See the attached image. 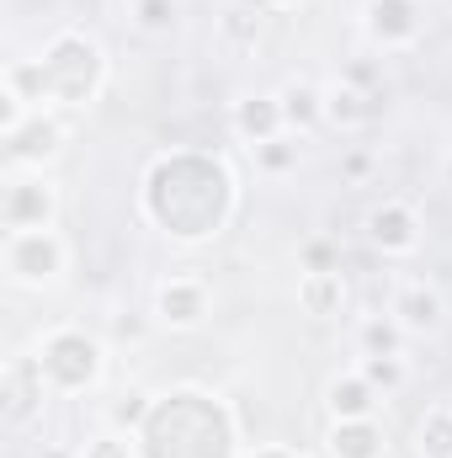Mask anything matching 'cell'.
Segmentation results:
<instances>
[{
  "instance_id": "obj_3",
  "label": "cell",
  "mask_w": 452,
  "mask_h": 458,
  "mask_svg": "<svg viewBox=\"0 0 452 458\" xmlns=\"http://www.w3.org/2000/svg\"><path fill=\"white\" fill-rule=\"evenodd\" d=\"M38 59H43V75H48L54 113L59 107H91L102 97V86H107V54H102V43L86 38V32H75V27L54 32Z\"/></svg>"
},
{
  "instance_id": "obj_29",
  "label": "cell",
  "mask_w": 452,
  "mask_h": 458,
  "mask_svg": "<svg viewBox=\"0 0 452 458\" xmlns=\"http://www.w3.org/2000/svg\"><path fill=\"white\" fill-rule=\"evenodd\" d=\"M372 165H378L372 149H346V155H340V176H346V182H367Z\"/></svg>"
},
{
  "instance_id": "obj_31",
  "label": "cell",
  "mask_w": 452,
  "mask_h": 458,
  "mask_svg": "<svg viewBox=\"0 0 452 458\" xmlns=\"http://www.w3.org/2000/svg\"><path fill=\"white\" fill-rule=\"evenodd\" d=\"M250 458H304V454H288V448H261V454H250Z\"/></svg>"
},
{
  "instance_id": "obj_23",
  "label": "cell",
  "mask_w": 452,
  "mask_h": 458,
  "mask_svg": "<svg viewBox=\"0 0 452 458\" xmlns=\"http://www.w3.org/2000/svg\"><path fill=\"white\" fill-rule=\"evenodd\" d=\"M128 21L149 38H165L181 21V0H128Z\"/></svg>"
},
{
  "instance_id": "obj_20",
  "label": "cell",
  "mask_w": 452,
  "mask_h": 458,
  "mask_svg": "<svg viewBox=\"0 0 452 458\" xmlns=\"http://www.w3.org/2000/svg\"><path fill=\"white\" fill-rule=\"evenodd\" d=\"M149 416H155V394H149V389H138V384L117 389L113 400H107V411H102L107 432H128V437H138Z\"/></svg>"
},
{
  "instance_id": "obj_18",
  "label": "cell",
  "mask_w": 452,
  "mask_h": 458,
  "mask_svg": "<svg viewBox=\"0 0 452 458\" xmlns=\"http://www.w3.org/2000/svg\"><path fill=\"white\" fill-rule=\"evenodd\" d=\"M277 102H282V123L293 133H309L325 123V86H314V81H288L277 91Z\"/></svg>"
},
{
  "instance_id": "obj_15",
  "label": "cell",
  "mask_w": 452,
  "mask_h": 458,
  "mask_svg": "<svg viewBox=\"0 0 452 458\" xmlns=\"http://www.w3.org/2000/svg\"><path fill=\"white\" fill-rule=\"evenodd\" d=\"M378 91H362V86H351V81H336V86H325V123L331 128H367L372 117H378Z\"/></svg>"
},
{
  "instance_id": "obj_4",
  "label": "cell",
  "mask_w": 452,
  "mask_h": 458,
  "mask_svg": "<svg viewBox=\"0 0 452 458\" xmlns=\"http://www.w3.org/2000/svg\"><path fill=\"white\" fill-rule=\"evenodd\" d=\"M38 368L48 378V394H86L102 384L107 368V346L102 336H91L86 326H54L38 336Z\"/></svg>"
},
{
  "instance_id": "obj_14",
  "label": "cell",
  "mask_w": 452,
  "mask_h": 458,
  "mask_svg": "<svg viewBox=\"0 0 452 458\" xmlns=\"http://www.w3.org/2000/svg\"><path fill=\"white\" fill-rule=\"evenodd\" d=\"M229 128H234L245 144H266V139L288 133L282 102H277V97H239V102L229 107Z\"/></svg>"
},
{
  "instance_id": "obj_21",
  "label": "cell",
  "mask_w": 452,
  "mask_h": 458,
  "mask_svg": "<svg viewBox=\"0 0 452 458\" xmlns=\"http://www.w3.org/2000/svg\"><path fill=\"white\" fill-rule=\"evenodd\" d=\"M415 458H452V405H431L415 421Z\"/></svg>"
},
{
  "instance_id": "obj_16",
  "label": "cell",
  "mask_w": 452,
  "mask_h": 458,
  "mask_svg": "<svg viewBox=\"0 0 452 458\" xmlns=\"http://www.w3.org/2000/svg\"><path fill=\"white\" fill-rule=\"evenodd\" d=\"M325 454L331 458H383L389 454V443H383L378 416H367V421H331V432H325Z\"/></svg>"
},
{
  "instance_id": "obj_19",
  "label": "cell",
  "mask_w": 452,
  "mask_h": 458,
  "mask_svg": "<svg viewBox=\"0 0 452 458\" xmlns=\"http://www.w3.org/2000/svg\"><path fill=\"white\" fill-rule=\"evenodd\" d=\"M0 91H11V97H16L21 107H32V113H54L43 59H11V64H5V81H0Z\"/></svg>"
},
{
  "instance_id": "obj_7",
  "label": "cell",
  "mask_w": 452,
  "mask_h": 458,
  "mask_svg": "<svg viewBox=\"0 0 452 458\" xmlns=\"http://www.w3.org/2000/svg\"><path fill=\"white\" fill-rule=\"evenodd\" d=\"M0 139H5V165L11 171H43L64 149V117L59 113H27L11 133H0Z\"/></svg>"
},
{
  "instance_id": "obj_22",
  "label": "cell",
  "mask_w": 452,
  "mask_h": 458,
  "mask_svg": "<svg viewBox=\"0 0 452 458\" xmlns=\"http://www.w3.org/2000/svg\"><path fill=\"white\" fill-rule=\"evenodd\" d=\"M356 346H362V357H399L405 326H399L394 315H367V320L356 326Z\"/></svg>"
},
{
  "instance_id": "obj_10",
  "label": "cell",
  "mask_w": 452,
  "mask_h": 458,
  "mask_svg": "<svg viewBox=\"0 0 452 458\" xmlns=\"http://www.w3.org/2000/svg\"><path fill=\"white\" fill-rule=\"evenodd\" d=\"M54 187L43 182V171H27V176H11L5 182V198H0V225L5 229H54Z\"/></svg>"
},
{
  "instance_id": "obj_9",
  "label": "cell",
  "mask_w": 452,
  "mask_h": 458,
  "mask_svg": "<svg viewBox=\"0 0 452 458\" xmlns=\"http://www.w3.org/2000/svg\"><path fill=\"white\" fill-rule=\"evenodd\" d=\"M421 240H426V225H421L415 203H405V198H383V203L367 214V245L383 250V256H394V261L415 256Z\"/></svg>"
},
{
  "instance_id": "obj_33",
  "label": "cell",
  "mask_w": 452,
  "mask_h": 458,
  "mask_svg": "<svg viewBox=\"0 0 452 458\" xmlns=\"http://www.w3.org/2000/svg\"><path fill=\"white\" fill-rule=\"evenodd\" d=\"M442 171H448V182H452V155H448V160H442Z\"/></svg>"
},
{
  "instance_id": "obj_5",
  "label": "cell",
  "mask_w": 452,
  "mask_h": 458,
  "mask_svg": "<svg viewBox=\"0 0 452 458\" xmlns=\"http://www.w3.org/2000/svg\"><path fill=\"white\" fill-rule=\"evenodd\" d=\"M0 267L16 288H54L70 272V245L59 229H5Z\"/></svg>"
},
{
  "instance_id": "obj_12",
  "label": "cell",
  "mask_w": 452,
  "mask_h": 458,
  "mask_svg": "<svg viewBox=\"0 0 452 458\" xmlns=\"http://www.w3.org/2000/svg\"><path fill=\"white\" fill-rule=\"evenodd\" d=\"M389 315L405 326V336H431V331L442 326L448 304H442V293H437L426 277H399L394 293H389Z\"/></svg>"
},
{
  "instance_id": "obj_24",
  "label": "cell",
  "mask_w": 452,
  "mask_h": 458,
  "mask_svg": "<svg viewBox=\"0 0 452 458\" xmlns=\"http://www.w3.org/2000/svg\"><path fill=\"white\" fill-rule=\"evenodd\" d=\"M298 160H304V149H298V133L293 128L277 133V139H266V144H255V165L266 176H288V171H298Z\"/></svg>"
},
{
  "instance_id": "obj_6",
  "label": "cell",
  "mask_w": 452,
  "mask_h": 458,
  "mask_svg": "<svg viewBox=\"0 0 452 458\" xmlns=\"http://www.w3.org/2000/svg\"><path fill=\"white\" fill-rule=\"evenodd\" d=\"M362 32L383 54H405L426 38V0H367L362 5Z\"/></svg>"
},
{
  "instance_id": "obj_25",
  "label": "cell",
  "mask_w": 452,
  "mask_h": 458,
  "mask_svg": "<svg viewBox=\"0 0 452 458\" xmlns=\"http://www.w3.org/2000/svg\"><path fill=\"white\" fill-rule=\"evenodd\" d=\"M219 38H224L229 48H255L261 43V11L255 5H229L224 16H219Z\"/></svg>"
},
{
  "instance_id": "obj_26",
  "label": "cell",
  "mask_w": 452,
  "mask_h": 458,
  "mask_svg": "<svg viewBox=\"0 0 452 458\" xmlns=\"http://www.w3.org/2000/svg\"><path fill=\"white\" fill-rule=\"evenodd\" d=\"M356 373L378 389V394H394L405 384V362L399 357H356Z\"/></svg>"
},
{
  "instance_id": "obj_28",
  "label": "cell",
  "mask_w": 452,
  "mask_h": 458,
  "mask_svg": "<svg viewBox=\"0 0 452 458\" xmlns=\"http://www.w3.org/2000/svg\"><path fill=\"white\" fill-rule=\"evenodd\" d=\"M298 267H304V272H340V245L336 240H304Z\"/></svg>"
},
{
  "instance_id": "obj_13",
  "label": "cell",
  "mask_w": 452,
  "mask_h": 458,
  "mask_svg": "<svg viewBox=\"0 0 452 458\" xmlns=\"http://www.w3.org/2000/svg\"><path fill=\"white\" fill-rule=\"evenodd\" d=\"M378 405H383V394H378L356 368L325 384V411H331V421H367V416H378Z\"/></svg>"
},
{
  "instance_id": "obj_17",
  "label": "cell",
  "mask_w": 452,
  "mask_h": 458,
  "mask_svg": "<svg viewBox=\"0 0 452 458\" xmlns=\"http://www.w3.org/2000/svg\"><path fill=\"white\" fill-rule=\"evenodd\" d=\"M298 310L309 320H331L346 310V277L340 272H298Z\"/></svg>"
},
{
  "instance_id": "obj_32",
  "label": "cell",
  "mask_w": 452,
  "mask_h": 458,
  "mask_svg": "<svg viewBox=\"0 0 452 458\" xmlns=\"http://www.w3.org/2000/svg\"><path fill=\"white\" fill-rule=\"evenodd\" d=\"M43 458H80V454H64V448H48Z\"/></svg>"
},
{
  "instance_id": "obj_27",
  "label": "cell",
  "mask_w": 452,
  "mask_h": 458,
  "mask_svg": "<svg viewBox=\"0 0 452 458\" xmlns=\"http://www.w3.org/2000/svg\"><path fill=\"white\" fill-rule=\"evenodd\" d=\"M80 458H138V443H133L128 432H96V437L80 448Z\"/></svg>"
},
{
  "instance_id": "obj_30",
  "label": "cell",
  "mask_w": 452,
  "mask_h": 458,
  "mask_svg": "<svg viewBox=\"0 0 452 458\" xmlns=\"http://www.w3.org/2000/svg\"><path fill=\"white\" fill-rule=\"evenodd\" d=\"M245 5H255V11H288V5H298V0H245Z\"/></svg>"
},
{
  "instance_id": "obj_1",
  "label": "cell",
  "mask_w": 452,
  "mask_h": 458,
  "mask_svg": "<svg viewBox=\"0 0 452 458\" xmlns=\"http://www.w3.org/2000/svg\"><path fill=\"white\" fill-rule=\"evenodd\" d=\"M234 214V176L208 149H171L144 171V219L171 240H213Z\"/></svg>"
},
{
  "instance_id": "obj_8",
  "label": "cell",
  "mask_w": 452,
  "mask_h": 458,
  "mask_svg": "<svg viewBox=\"0 0 452 458\" xmlns=\"http://www.w3.org/2000/svg\"><path fill=\"white\" fill-rule=\"evenodd\" d=\"M43 394H48V378H43L38 357H32V352H16V357L5 362V373H0V421H5L11 432H21V427L43 411Z\"/></svg>"
},
{
  "instance_id": "obj_11",
  "label": "cell",
  "mask_w": 452,
  "mask_h": 458,
  "mask_svg": "<svg viewBox=\"0 0 452 458\" xmlns=\"http://www.w3.org/2000/svg\"><path fill=\"white\" fill-rule=\"evenodd\" d=\"M208 310H213V299H208V283L203 277H165L160 288H155V320L160 326H171V331H197L203 320H208Z\"/></svg>"
},
{
  "instance_id": "obj_2",
  "label": "cell",
  "mask_w": 452,
  "mask_h": 458,
  "mask_svg": "<svg viewBox=\"0 0 452 458\" xmlns=\"http://www.w3.org/2000/svg\"><path fill=\"white\" fill-rule=\"evenodd\" d=\"M138 458H234V416L203 389H171L155 400V416L133 437Z\"/></svg>"
}]
</instances>
